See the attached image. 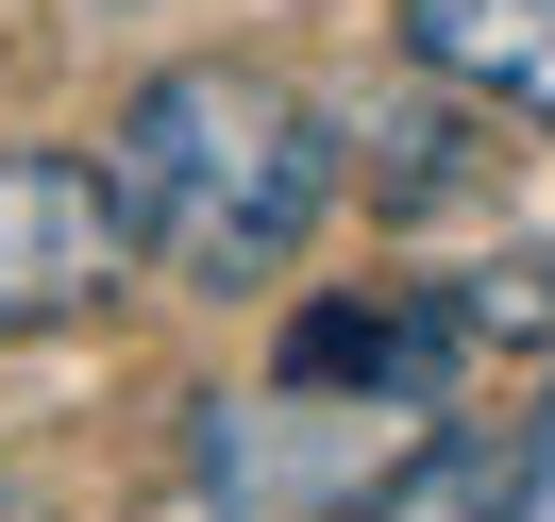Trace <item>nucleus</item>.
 <instances>
[{
  "instance_id": "2",
  "label": "nucleus",
  "mask_w": 555,
  "mask_h": 522,
  "mask_svg": "<svg viewBox=\"0 0 555 522\" xmlns=\"http://www.w3.org/2000/svg\"><path fill=\"white\" fill-rule=\"evenodd\" d=\"M135 237H118L102 169L85 152H0V338H51V320H102Z\"/></svg>"
},
{
  "instance_id": "7",
  "label": "nucleus",
  "mask_w": 555,
  "mask_h": 522,
  "mask_svg": "<svg viewBox=\"0 0 555 522\" xmlns=\"http://www.w3.org/2000/svg\"><path fill=\"white\" fill-rule=\"evenodd\" d=\"M472 136H454V118H404V136H387V203H472Z\"/></svg>"
},
{
  "instance_id": "1",
  "label": "nucleus",
  "mask_w": 555,
  "mask_h": 522,
  "mask_svg": "<svg viewBox=\"0 0 555 522\" xmlns=\"http://www.w3.org/2000/svg\"><path fill=\"white\" fill-rule=\"evenodd\" d=\"M102 203H118V237H135L152 270L270 287L286 253L320 237V203H337V136H320L270 68H219V51H203V68H152L135 102H118Z\"/></svg>"
},
{
  "instance_id": "4",
  "label": "nucleus",
  "mask_w": 555,
  "mask_h": 522,
  "mask_svg": "<svg viewBox=\"0 0 555 522\" xmlns=\"http://www.w3.org/2000/svg\"><path fill=\"white\" fill-rule=\"evenodd\" d=\"M421 85H454L472 118H521L555 136V0H404Z\"/></svg>"
},
{
  "instance_id": "3",
  "label": "nucleus",
  "mask_w": 555,
  "mask_h": 522,
  "mask_svg": "<svg viewBox=\"0 0 555 522\" xmlns=\"http://www.w3.org/2000/svg\"><path fill=\"white\" fill-rule=\"evenodd\" d=\"M454 354H472V320H454V287H371V304H304V338H286V387H371V405H438Z\"/></svg>"
},
{
  "instance_id": "8",
  "label": "nucleus",
  "mask_w": 555,
  "mask_h": 522,
  "mask_svg": "<svg viewBox=\"0 0 555 522\" xmlns=\"http://www.w3.org/2000/svg\"><path fill=\"white\" fill-rule=\"evenodd\" d=\"M505 522H555V387L539 421H505Z\"/></svg>"
},
{
  "instance_id": "6",
  "label": "nucleus",
  "mask_w": 555,
  "mask_h": 522,
  "mask_svg": "<svg viewBox=\"0 0 555 522\" xmlns=\"http://www.w3.org/2000/svg\"><path fill=\"white\" fill-rule=\"evenodd\" d=\"M454 320H472V338H555V253H505V270H472V287H454Z\"/></svg>"
},
{
  "instance_id": "5",
  "label": "nucleus",
  "mask_w": 555,
  "mask_h": 522,
  "mask_svg": "<svg viewBox=\"0 0 555 522\" xmlns=\"http://www.w3.org/2000/svg\"><path fill=\"white\" fill-rule=\"evenodd\" d=\"M320 522H505V421H421V438L371 455Z\"/></svg>"
}]
</instances>
